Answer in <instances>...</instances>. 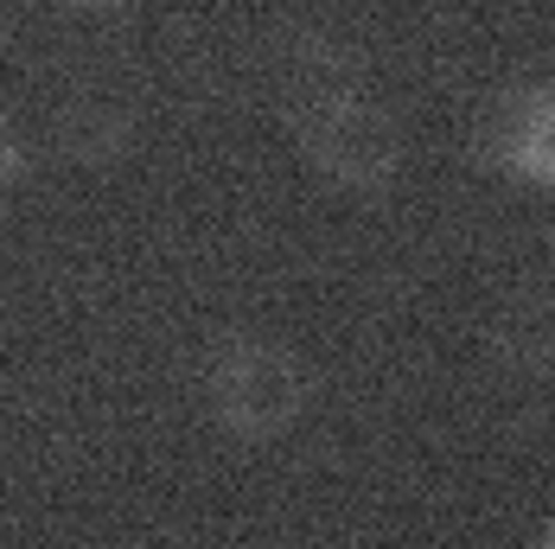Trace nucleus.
<instances>
[{
	"instance_id": "obj_1",
	"label": "nucleus",
	"mask_w": 555,
	"mask_h": 549,
	"mask_svg": "<svg viewBox=\"0 0 555 549\" xmlns=\"http://www.w3.org/2000/svg\"><path fill=\"white\" fill-rule=\"evenodd\" d=\"M287 128L313 173L333 179L338 192L377 199L402 173V135L371 97L358 64H300V84L287 97Z\"/></svg>"
},
{
	"instance_id": "obj_3",
	"label": "nucleus",
	"mask_w": 555,
	"mask_h": 549,
	"mask_svg": "<svg viewBox=\"0 0 555 549\" xmlns=\"http://www.w3.org/2000/svg\"><path fill=\"white\" fill-rule=\"evenodd\" d=\"M479 135H486V161L499 173L555 192V77H524L499 90Z\"/></svg>"
},
{
	"instance_id": "obj_4",
	"label": "nucleus",
	"mask_w": 555,
	"mask_h": 549,
	"mask_svg": "<svg viewBox=\"0 0 555 549\" xmlns=\"http://www.w3.org/2000/svg\"><path fill=\"white\" fill-rule=\"evenodd\" d=\"M20 179V141H13V128H7V115H0V192Z\"/></svg>"
},
{
	"instance_id": "obj_5",
	"label": "nucleus",
	"mask_w": 555,
	"mask_h": 549,
	"mask_svg": "<svg viewBox=\"0 0 555 549\" xmlns=\"http://www.w3.org/2000/svg\"><path fill=\"white\" fill-rule=\"evenodd\" d=\"M543 544H550V549H555V524H550V537H543Z\"/></svg>"
},
{
	"instance_id": "obj_2",
	"label": "nucleus",
	"mask_w": 555,
	"mask_h": 549,
	"mask_svg": "<svg viewBox=\"0 0 555 549\" xmlns=\"http://www.w3.org/2000/svg\"><path fill=\"white\" fill-rule=\"evenodd\" d=\"M313 403V371L300 352H287L281 339L236 332L223 339L205 365V409L218 416V429L243 441H275L287 435Z\"/></svg>"
}]
</instances>
